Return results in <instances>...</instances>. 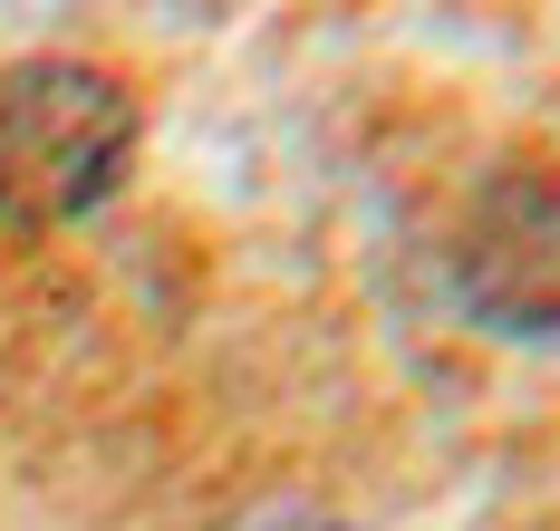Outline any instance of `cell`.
<instances>
[{"label":"cell","instance_id":"obj_1","mask_svg":"<svg viewBox=\"0 0 560 531\" xmlns=\"http://www.w3.org/2000/svg\"><path fill=\"white\" fill-rule=\"evenodd\" d=\"M136 165V97L97 59H10L0 68V223L49 233L97 213Z\"/></svg>","mask_w":560,"mask_h":531},{"label":"cell","instance_id":"obj_2","mask_svg":"<svg viewBox=\"0 0 560 531\" xmlns=\"http://www.w3.org/2000/svg\"><path fill=\"white\" fill-rule=\"evenodd\" d=\"M464 299L493 329H541L560 339V175L512 165L483 184V213L464 233Z\"/></svg>","mask_w":560,"mask_h":531}]
</instances>
